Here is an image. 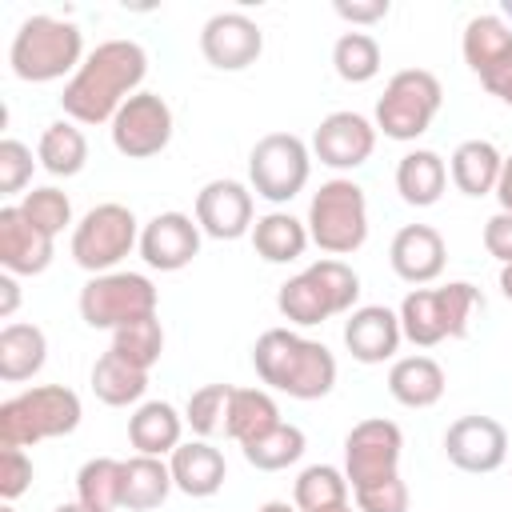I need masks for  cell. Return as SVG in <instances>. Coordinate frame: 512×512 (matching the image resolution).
I'll list each match as a JSON object with an SVG mask.
<instances>
[{
	"mask_svg": "<svg viewBox=\"0 0 512 512\" xmlns=\"http://www.w3.org/2000/svg\"><path fill=\"white\" fill-rule=\"evenodd\" d=\"M148 76V52L136 40H104L96 44L76 76L60 92L64 120L76 124H112V116L140 92Z\"/></svg>",
	"mask_w": 512,
	"mask_h": 512,
	"instance_id": "obj_1",
	"label": "cell"
},
{
	"mask_svg": "<svg viewBox=\"0 0 512 512\" xmlns=\"http://www.w3.org/2000/svg\"><path fill=\"white\" fill-rule=\"evenodd\" d=\"M252 368L260 384L292 400H320L336 388V356L328 344L308 340L292 328H268L252 344Z\"/></svg>",
	"mask_w": 512,
	"mask_h": 512,
	"instance_id": "obj_2",
	"label": "cell"
},
{
	"mask_svg": "<svg viewBox=\"0 0 512 512\" xmlns=\"http://www.w3.org/2000/svg\"><path fill=\"white\" fill-rule=\"evenodd\" d=\"M84 36L72 20L60 16H28L8 48V64L16 72V80L24 84H52V80H72L76 68L84 64Z\"/></svg>",
	"mask_w": 512,
	"mask_h": 512,
	"instance_id": "obj_3",
	"label": "cell"
},
{
	"mask_svg": "<svg viewBox=\"0 0 512 512\" xmlns=\"http://www.w3.org/2000/svg\"><path fill=\"white\" fill-rule=\"evenodd\" d=\"M80 396L64 384H36L0 404V448H32L80 428Z\"/></svg>",
	"mask_w": 512,
	"mask_h": 512,
	"instance_id": "obj_4",
	"label": "cell"
},
{
	"mask_svg": "<svg viewBox=\"0 0 512 512\" xmlns=\"http://www.w3.org/2000/svg\"><path fill=\"white\" fill-rule=\"evenodd\" d=\"M476 308H484L480 288L468 280H448L440 288H412L396 312L404 340H412L416 348H436L444 340L468 336V320Z\"/></svg>",
	"mask_w": 512,
	"mask_h": 512,
	"instance_id": "obj_5",
	"label": "cell"
},
{
	"mask_svg": "<svg viewBox=\"0 0 512 512\" xmlns=\"http://www.w3.org/2000/svg\"><path fill=\"white\" fill-rule=\"evenodd\" d=\"M308 236L328 256H352L368 240V196L352 176L324 180L308 200Z\"/></svg>",
	"mask_w": 512,
	"mask_h": 512,
	"instance_id": "obj_6",
	"label": "cell"
},
{
	"mask_svg": "<svg viewBox=\"0 0 512 512\" xmlns=\"http://www.w3.org/2000/svg\"><path fill=\"white\" fill-rule=\"evenodd\" d=\"M132 248H140V220L128 204H96L88 208L76 228H72V260L92 272V276H104V272H116V264L124 256H132Z\"/></svg>",
	"mask_w": 512,
	"mask_h": 512,
	"instance_id": "obj_7",
	"label": "cell"
},
{
	"mask_svg": "<svg viewBox=\"0 0 512 512\" xmlns=\"http://www.w3.org/2000/svg\"><path fill=\"white\" fill-rule=\"evenodd\" d=\"M444 104V88L428 68H400L388 84L384 96L376 100V132H384L388 140H416L432 128L436 112Z\"/></svg>",
	"mask_w": 512,
	"mask_h": 512,
	"instance_id": "obj_8",
	"label": "cell"
},
{
	"mask_svg": "<svg viewBox=\"0 0 512 512\" xmlns=\"http://www.w3.org/2000/svg\"><path fill=\"white\" fill-rule=\"evenodd\" d=\"M312 176V148L296 132H268L248 152V188L268 204H288Z\"/></svg>",
	"mask_w": 512,
	"mask_h": 512,
	"instance_id": "obj_9",
	"label": "cell"
},
{
	"mask_svg": "<svg viewBox=\"0 0 512 512\" xmlns=\"http://www.w3.org/2000/svg\"><path fill=\"white\" fill-rule=\"evenodd\" d=\"M80 320L88 328H124L132 320H144V316H156V304H160V292L156 284L144 276V272H104V276H92L84 288H80Z\"/></svg>",
	"mask_w": 512,
	"mask_h": 512,
	"instance_id": "obj_10",
	"label": "cell"
},
{
	"mask_svg": "<svg viewBox=\"0 0 512 512\" xmlns=\"http://www.w3.org/2000/svg\"><path fill=\"white\" fill-rule=\"evenodd\" d=\"M400 452H404V432L396 420L368 416L352 424V432L344 436V476L352 492L400 476Z\"/></svg>",
	"mask_w": 512,
	"mask_h": 512,
	"instance_id": "obj_11",
	"label": "cell"
},
{
	"mask_svg": "<svg viewBox=\"0 0 512 512\" xmlns=\"http://www.w3.org/2000/svg\"><path fill=\"white\" fill-rule=\"evenodd\" d=\"M112 148L128 160L160 156L172 144V108L160 92H136L108 124Z\"/></svg>",
	"mask_w": 512,
	"mask_h": 512,
	"instance_id": "obj_12",
	"label": "cell"
},
{
	"mask_svg": "<svg viewBox=\"0 0 512 512\" xmlns=\"http://www.w3.org/2000/svg\"><path fill=\"white\" fill-rule=\"evenodd\" d=\"M444 456L452 468L472 476L496 472L508 460V432L496 416H480V412L456 416L444 432Z\"/></svg>",
	"mask_w": 512,
	"mask_h": 512,
	"instance_id": "obj_13",
	"label": "cell"
},
{
	"mask_svg": "<svg viewBox=\"0 0 512 512\" xmlns=\"http://www.w3.org/2000/svg\"><path fill=\"white\" fill-rule=\"evenodd\" d=\"M372 152H376V124L364 112L352 108L328 112L312 132V156L332 172H352L368 164Z\"/></svg>",
	"mask_w": 512,
	"mask_h": 512,
	"instance_id": "obj_14",
	"label": "cell"
},
{
	"mask_svg": "<svg viewBox=\"0 0 512 512\" xmlns=\"http://www.w3.org/2000/svg\"><path fill=\"white\" fill-rule=\"evenodd\" d=\"M200 52L220 72H244L264 52V32L244 12H216L200 28Z\"/></svg>",
	"mask_w": 512,
	"mask_h": 512,
	"instance_id": "obj_15",
	"label": "cell"
},
{
	"mask_svg": "<svg viewBox=\"0 0 512 512\" xmlns=\"http://www.w3.org/2000/svg\"><path fill=\"white\" fill-rule=\"evenodd\" d=\"M196 224L204 236L212 240H240L252 236L256 224V204H252V188L240 180H208L196 192Z\"/></svg>",
	"mask_w": 512,
	"mask_h": 512,
	"instance_id": "obj_16",
	"label": "cell"
},
{
	"mask_svg": "<svg viewBox=\"0 0 512 512\" xmlns=\"http://www.w3.org/2000/svg\"><path fill=\"white\" fill-rule=\"evenodd\" d=\"M200 224L188 212H156L140 228V256L156 272H180L200 256Z\"/></svg>",
	"mask_w": 512,
	"mask_h": 512,
	"instance_id": "obj_17",
	"label": "cell"
},
{
	"mask_svg": "<svg viewBox=\"0 0 512 512\" xmlns=\"http://www.w3.org/2000/svg\"><path fill=\"white\" fill-rule=\"evenodd\" d=\"M388 264L404 284L424 288V284L440 280V272L448 264V244L432 224H404L388 244Z\"/></svg>",
	"mask_w": 512,
	"mask_h": 512,
	"instance_id": "obj_18",
	"label": "cell"
},
{
	"mask_svg": "<svg viewBox=\"0 0 512 512\" xmlns=\"http://www.w3.org/2000/svg\"><path fill=\"white\" fill-rule=\"evenodd\" d=\"M56 256V240L28 224L20 204L0 208V268L12 276H40Z\"/></svg>",
	"mask_w": 512,
	"mask_h": 512,
	"instance_id": "obj_19",
	"label": "cell"
},
{
	"mask_svg": "<svg viewBox=\"0 0 512 512\" xmlns=\"http://www.w3.org/2000/svg\"><path fill=\"white\" fill-rule=\"evenodd\" d=\"M400 340H404L400 312H392L384 304H360L344 320V348L360 364H384V360H392L400 352Z\"/></svg>",
	"mask_w": 512,
	"mask_h": 512,
	"instance_id": "obj_20",
	"label": "cell"
},
{
	"mask_svg": "<svg viewBox=\"0 0 512 512\" xmlns=\"http://www.w3.org/2000/svg\"><path fill=\"white\" fill-rule=\"evenodd\" d=\"M168 468H172V484L176 492L192 496V500H204V496H216L228 480V464L220 456V448H212L208 440H184L172 456H168Z\"/></svg>",
	"mask_w": 512,
	"mask_h": 512,
	"instance_id": "obj_21",
	"label": "cell"
},
{
	"mask_svg": "<svg viewBox=\"0 0 512 512\" xmlns=\"http://www.w3.org/2000/svg\"><path fill=\"white\" fill-rule=\"evenodd\" d=\"M128 444L136 456H172L184 444V416L168 400H144L128 416Z\"/></svg>",
	"mask_w": 512,
	"mask_h": 512,
	"instance_id": "obj_22",
	"label": "cell"
},
{
	"mask_svg": "<svg viewBox=\"0 0 512 512\" xmlns=\"http://www.w3.org/2000/svg\"><path fill=\"white\" fill-rule=\"evenodd\" d=\"M500 168H504V152L492 140H464L448 160V176L464 196H496Z\"/></svg>",
	"mask_w": 512,
	"mask_h": 512,
	"instance_id": "obj_23",
	"label": "cell"
},
{
	"mask_svg": "<svg viewBox=\"0 0 512 512\" xmlns=\"http://www.w3.org/2000/svg\"><path fill=\"white\" fill-rule=\"evenodd\" d=\"M448 188V164L432 148H412L396 164V192L412 208H432Z\"/></svg>",
	"mask_w": 512,
	"mask_h": 512,
	"instance_id": "obj_24",
	"label": "cell"
},
{
	"mask_svg": "<svg viewBox=\"0 0 512 512\" xmlns=\"http://www.w3.org/2000/svg\"><path fill=\"white\" fill-rule=\"evenodd\" d=\"M444 384H448L444 368L432 356H420V352L416 356H400L388 368V392L404 408H432L444 396Z\"/></svg>",
	"mask_w": 512,
	"mask_h": 512,
	"instance_id": "obj_25",
	"label": "cell"
},
{
	"mask_svg": "<svg viewBox=\"0 0 512 512\" xmlns=\"http://www.w3.org/2000/svg\"><path fill=\"white\" fill-rule=\"evenodd\" d=\"M308 244H312L308 224L284 208H272V212L256 216V224H252V248L268 264H292L308 252Z\"/></svg>",
	"mask_w": 512,
	"mask_h": 512,
	"instance_id": "obj_26",
	"label": "cell"
},
{
	"mask_svg": "<svg viewBox=\"0 0 512 512\" xmlns=\"http://www.w3.org/2000/svg\"><path fill=\"white\" fill-rule=\"evenodd\" d=\"M48 360V336L36 324L12 320L0 332V380L4 384H24L32 380Z\"/></svg>",
	"mask_w": 512,
	"mask_h": 512,
	"instance_id": "obj_27",
	"label": "cell"
},
{
	"mask_svg": "<svg viewBox=\"0 0 512 512\" xmlns=\"http://www.w3.org/2000/svg\"><path fill=\"white\" fill-rule=\"evenodd\" d=\"M276 424H284V420H280V408H276L268 388H232L228 412H224L228 440H236L244 448V444L260 440V436H268Z\"/></svg>",
	"mask_w": 512,
	"mask_h": 512,
	"instance_id": "obj_28",
	"label": "cell"
},
{
	"mask_svg": "<svg viewBox=\"0 0 512 512\" xmlns=\"http://www.w3.org/2000/svg\"><path fill=\"white\" fill-rule=\"evenodd\" d=\"M92 392L100 404L108 408H128V404H140L144 392H148V372L128 364L120 352H104L96 364H92Z\"/></svg>",
	"mask_w": 512,
	"mask_h": 512,
	"instance_id": "obj_29",
	"label": "cell"
},
{
	"mask_svg": "<svg viewBox=\"0 0 512 512\" xmlns=\"http://www.w3.org/2000/svg\"><path fill=\"white\" fill-rule=\"evenodd\" d=\"M460 52H464V64L484 76L492 64H500L508 52H512V28L504 16L496 12H480L464 24V36H460Z\"/></svg>",
	"mask_w": 512,
	"mask_h": 512,
	"instance_id": "obj_30",
	"label": "cell"
},
{
	"mask_svg": "<svg viewBox=\"0 0 512 512\" xmlns=\"http://www.w3.org/2000/svg\"><path fill=\"white\" fill-rule=\"evenodd\" d=\"M36 160L52 176H76V172H84V164H88V140H84L80 124L76 120H52V124H44L40 144H36Z\"/></svg>",
	"mask_w": 512,
	"mask_h": 512,
	"instance_id": "obj_31",
	"label": "cell"
},
{
	"mask_svg": "<svg viewBox=\"0 0 512 512\" xmlns=\"http://www.w3.org/2000/svg\"><path fill=\"white\" fill-rule=\"evenodd\" d=\"M172 468L160 456H132L124 460V508L128 512H152L172 492Z\"/></svg>",
	"mask_w": 512,
	"mask_h": 512,
	"instance_id": "obj_32",
	"label": "cell"
},
{
	"mask_svg": "<svg viewBox=\"0 0 512 512\" xmlns=\"http://www.w3.org/2000/svg\"><path fill=\"white\" fill-rule=\"evenodd\" d=\"M76 500L96 512L124 508V460H116V456L84 460L76 472Z\"/></svg>",
	"mask_w": 512,
	"mask_h": 512,
	"instance_id": "obj_33",
	"label": "cell"
},
{
	"mask_svg": "<svg viewBox=\"0 0 512 512\" xmlns=\"http://www.w3.org/2000/svg\"><path fill=\"white\" fill-rule=\"evenodd\" d=\"M276 308H280V316H284L288 324H296V328H316V324H324V320L336 316L332 304H328V296H324V288L312 280L308 268L296 272V276H288V280L280 284Z\"/></svg>",
	"mask_w": 512,
	"mask_h": 512,
	"instance_id": "obj_34",
	"label": "cell"
},
{
	"mask_svg": "<svg viewBox=\"0 0 512 512\" xmlns=\"http://www.w3.org/2000/svg\"><path fill=\"white\" fill-rule=\"evenodd\" d=\"M348 500H352V484L336 464H308L292 484V504L300 512H324Z\"/></svg>",
	"mask_w": 512,
	"mask_h": 512,
	"instance_id": "obj_35",
	"label": "cell"
},
{
	"mask_svg": "<svg viewBox=\"0 0 512 512\" xmlns=\"http://www.w3.org/2000/svg\"><path fill=\"white\" fill-rule=\"evenodd\" d=\"M304 448H308L304 428H296V424L284 420V424H276L268 436L244 444L240 452H244V460H248L256 472H284L288 464H296V460L304 456Z\"/></svg>",
	"mask_w": 512,
	"mask_h": 512,
	"instance_id": "obj_36",
	"label": "cell"
},
{
	"mask_svg": "<svg viewBox=\"0 0 512 512\" xmlns=\"http://www.w3.org/2000/svg\"><path fill=\"white\" fill-rule=\"evenodd\" d=\"M380 64H384V52L368 32H344L332 44V68L344 84H368L380 72Z\"/></svg>",
	"mask_w": 512,
	"mask_h": 512,
	"instance_id": "obj_37",
	"label": "cell"
},
{
	"mask_svg": "<svg viewBox=\"0 0 512 512\" xmlns=\"http://www.w3.org/2000/svg\"><path fill=\"white\" fill-rule=\"evenodd\" d=\"M112 352H120L128 364L152 372V364L164 356V328L156 316H144V320H132L124 328L112 332Z\"/></svg>",
	"mask_w": 512,
	"mask_h": 512,
	"instance_id": "obj_38",
	"label": "cell"
},
{
	"mask_svg": "<svg viewBox=\"0 0 512 512\" xmlns=\"http://www.w3.org/2000/svg\"><path fill=\"white\" fill-rule=\"evenodd\" d=\"M308 272L324 288V296H328V304H332L336 316H348L352 308H360L356 304L360 300V276H356L352 264H344L340 256H320L316 264H308Z\"/></svg>",
	"mask_w": 512,
	"mask_h": 512,
	"instance_id": "obj_39",
	"label": "cell"
},
{
	"mask_svg": "<svg viewBox=\"0 0 512 512\" xmlns=\"http://www.w3.org/2000/svg\"><path fill=\"white\" fill-rule=\"evenodd\" d=\"M20 212L28 216L32 228H40V232L52 236V240L72 224V200H68V192H60V188H52V184L24 192Z\"/></svg>",
	"mask_w": 512,
	"mask_h": 512,
	"instance_id": "obj_40",
	"label": "cell"
},
{
	"mask_svg": "<svg viewBox=\"0 0 512 512\" xmlns=\"http://www.w3.org/2000/svg\"><path fill=\"white\" fill-rule=\"evenodd\" d=\"M228 396H232V384H204L188 396L184 404V424L192 428L196 440H208L224 428V412H228Z\"/></svg>",
	"mask_w": 512,
	"mask_h": 512,
	"instance_id": "obj_41",
	"label": "cell"
},
{
	"mask_svg": "<svg viewBox=\"0 0 512 512\" xmlns=\"http://www.w3.org/2000/svg\"><path fill=\"white\" fill-rule=\"evenodd\" d=\"M36 164H40V160H32V148H28V144L4 136V140H0V196L24 192Z\"/></svg>",
	"mask_w": 512,
	"mask_h": 512,
	"instance_id": "obj_42",
	"label": "cell"
},
{
	"mask_svg": "<svg viewBox=\"0 0 512 512\" xmlns=\"http://www.w3.org/2000/svg\"><path fill=\"white\" fill-rule=\"evenodd\" d=\"M352 500H356V508H360V512H408L412 492H408V484H404L400 476H392V480H380V484L356 488V492H352Z\"/></svg>",
	"mask_w": 512,
	"mask_h": 512,
	"instance_id": "obj_43",
	"label": "cell"
},
{
	"mask_svg": "<svg viewBox=\"0 0 512 512\" xmlns=\"http://www.w3.org/2000/svg\"><path fill=\"white\" fill-rule=\"evenodd\" d=\"M32 476H36V468H32V456L24 448H0V496H4V504L24 496L32 488Z\"/></svg>",
	"mask_w": 512,
	"mask_h": 512,
	"instance_id": "obj_44",
	"label": "cell"
},
{
	"mask_svg": "<svg viewBox=\"0 0 512 512\" xmlns=\"http://www.w3.org/2000/svg\"><path fill=\"white\" fill-rule=\"evenodd\" d=\"M484 248L500 264H512V212H496L484 220Z\"/></svg>",
	"mask_w": 512,
	"mask_h": 512,
	"instance_id": "obj_45",
	"label": "cell"
},
{
	"mask_svg": "<svg viewBox=\"0 0 512 512\" xmlns=\"http://www.w3.org/2000/svg\"><path fill=\"white\" fill-rule=\"evenodd\" d=\"M388 0H336V16L340 20H348V24H376V20H384L388 16Z\"/></svg>",
	"mask_w": 512,
	"mask_h": 512,
	"instance_id": "obj_46",
	"label": "cell"
},
{
	"mask_svg": "<svg viewBox=\"0 0 512 512\" xmlns=\"http://www.w3.org/2000/svg\"><path fill=\"white\" fill-rule=\"evenodd\" d=\"M480 84H484V92H492L500 104L512 108V52H508L500 64H492V68L480 76Z\"/></svg>",
	"mask_w": 512,
	"mask_h": 512,
	"instance_id": "obj_47",
	"label": "cell"
},
{
	"mask_svg": "<svg viewBox=\"0 0 512 512\" xmlns=\"http://www.w3.org/2000/svg\"><path fill=\"white\" fill-rule=\"evenodd\" d=\"M16 304H20V284H16L12 272H4V276H0V316L8 320V316L16 312Z\"/></svg>",
	"mask_w": 512,
	"mask_h": 512,
	"instance_id": "obj_48",
	"label": "cell"
},
{
	"mask_svg": "<svg viewBox=\"0 0 512 512\" xmlns=\"http://www.w3.org/2000/svg\"><path fill=\"white\" fill-rule=\"evenodd\" d=\"M496 200H500V212H512V156H504L500 184H496Z\"/></svg>",
	"mask_w": 512,
	"mask_h": 512,
	"instance_id": "obj_49",
	"label": "cell"
},
{
	"mask_svg": "<svg viewBox=\"0 0 512 512\" xmlns=\"http://www.w3.org/2000/svg\"><path fill=\"white\" fill-rule=\"evenodd\" d=\"M500 292H504V300L512 304V264H500Z\"/></svg>",
	"mask_w": 512,
	"mask_h": 512,
	"instance_id": "obj_50",
	"label": "cell"
},
{
	"mask_svg": "<svg viewBox=\"0 0 512 512\" xmlns=\"http://www.w3.org/2000/svg\"><path fill=\"white\" fill-rule=\"evenodd\" d=\"M256 512H300L296 504H288V500H268V504H260Z\"/></svg>",
	"mask_w": 512,
	"mask_h": 512,
	"instance_id": "obj_51",
	"label": "cell"
},
{
	"mask_svg": "<svg viewBox=\"0 0 512 512\" xmlns=\"http://www.w3.org/2000/svg\"><path fill=\"white\" fill-rule=\"evenodd\" d=\"M52 512H96V508H88V504H80V500H68V504H56Z\"/></svg>",
	"mask_w": 512,
	"mask_h": 512,
	"instance_id": "obj_52",
	"label": "cell"
},
{
	"mask_svg": "<svg viewBox=\"0 0 512 512\" xmlns=\"http://www.w3.org/2000/svg\"><path fill=\"white\" fill-rule=\"evenodd\" d=\"M324 512H360V508L348 500V504H336V508H324Z\"/></svg>",
	"mask_w": 512,
	"mask_h": 512,
	"instance_id": "obj_53",
	"label": "cell"
},
{
	"mask_svg": "<svg viewBox=\"0 0 512 512\" xmlns=\"http://www.w3.org/2000/svg\"><path fill=\"white\" fill-rule=\"evenodd\" d=\"M504 20H508V28H512V0H504Z\"/></svg>",
	"mask_w": 512,
	"mask_h": 512,
	"instance_id": "obj_54",
	"label": "cell"
},
{
	"mask_svg": "<svg viewBox=\"0 0 512 512\" xmlns=\"http://www.w3.org/2000/svg\"><path fill=\"white\" fill-rule=\"evenodd\" d=\"M0 512H16V508H12V504H4V508H0Z\"/></svg>",
	"mask_w": 512,
	"mask_h": 512,
	"instance_id": "obj_55",
	"label": "cell"
}]
</instances>
